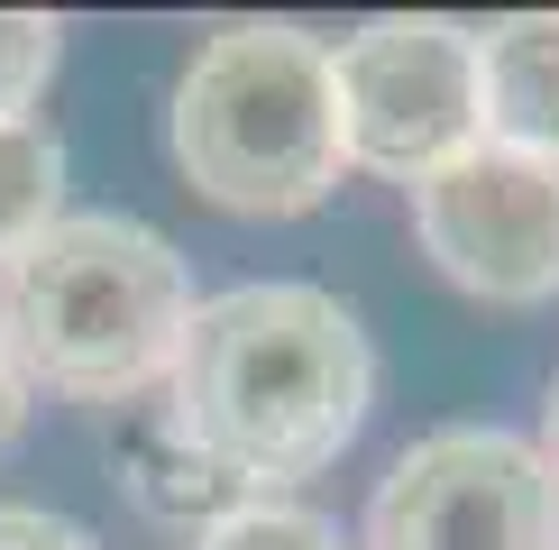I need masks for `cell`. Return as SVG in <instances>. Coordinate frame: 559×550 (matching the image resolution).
Masks as SVG:
<instances>
[{"mask_svg":"<svg viewBox=\"0 0 559 550\" xmlns=\"http://www.w3.org/2000/svg\"><path fill=\"white\" fill-rule=\"evenodd\" d=\"M377 395V349L358 312L321 285H229L193 303V331L156 385L175 431L221 458L248 495L321 477L358 441Z\"/></svg>","mask_w":559,"mask_h":550,"instance_id":"cell-1","label":"cell"},{"mask_svg":"<svg viewBox=\"0 0 559 550\" xmlns=\"http://www.w3.org/2000/svg\"><path fill=\"white\" fill-rule=\"evenodd\" d=\"M193 331L175 239L129 212H64L0 266V349L28 385L74 404H147Z\"/></svg>","mask_w":559,"mask_h":550,"instance_id":"cell-2","label":"cell"},{"mask_svg":"<svg viewBox=\"0 0 559 550\" xmlns=\"http://www.w3.org/2000/svg\"><path fill=\"white\" fill-rule=\"evenodd\" d=\"M175 166L202 202L239 220H294L340 183V101L331 46L285 19H239L202 37L175 83Z\"/></svg>","mask_w":559,"mask_h":550,"instance_id":"cell-3","label":"cell"},{"mask_svg":"<svg viewBox=\"0 0 559 550\" xmlns=\"http://www.w3.org/2000/svg\"><path fill=\"white\" fill-rule=\"evenodd\" d=\"M340 156L423 183L477 147V28L459 19H367L331 46Z\"/></svg>","mask_w":559,"mask_h":550,"instance_id":"cell-4","label":"cell"},{"mask_svg":"<svg viewBox=\"0 0 559 550\" xmlns=\"http://www.w3.org/2000/svg\"><path fill=\"white\" fill-rule=\"evenodd\" d=\"M367 550H559V487L532 441L450 422L377 477Z\"/></svg>","mask_w":559,"mask_h":550,"instance_id":"cell-5","label":"cell"},{"mask_svg":"<svg viewBox=\"0 0 559 550\" xmlns=\"http://www.w3.org/2000/svg\"><path fill=\"white\" fill-rule=\"evenodd\" d=\"M423 258L477 303H550L559 294V166L514 147L450 156L440 175L404 183Z\"/></svg>","mask_w":559,"mask_h":550,"instance_id":"cell-6","label":"cell"},{"mask_svg":"<svg viewBox=\"0 0 559 550\" xmlns=\"http://www.w3.org/2000/svg\"><path fill=\"white\" fill-rule=\"evenodd\" d=\"M477 138L559 166V10L477 28Z\"/></svg>","mask_w":559,"mask_h":550,"instance_id":"cell-7","label":"cell"},{"mask_svg":"<svg viewBox=\"0 0 559 550\" xmlns=\"http://www.w3.org/2000/svg\"><path fill=\"white\" fill-rule=\"evenodd\" d=\"M120 477H129V495L147 504L156 523H175V533H193V541L212 533L221 514H239V504H258V495L239 487V477L221 468V458H202L193 441H183L166 404H147V412L129 422V441H120Z\"/></svg>","mask_w":559,"mask_h":550,"instance_id":"cell-8","label":"cell"},{"mask_svg":"<svg viewBox=\"0 0 559 550\" xmlns=\"http://www.w3.org/2000/svg\"><path fill=\"white\" fill-rule=\"evenodd\" d=\"M64 220V138L46 120H0V266Z\"/></svg>","mask_w":559,"mask_h":550,"instance_id":"cell-9","label":"cell"},{"mask_svg":"<svg viewBox=\"0 0 559 550\" xmlns=\"http://www.w3.org/2000/svg\"><path fill=\"white\" fill-rule=\"evenodd\" d=\"M193 550H348V533H340L331 514H312V504L258 495V504H239V514H221Z\"/></svg>","mask_w":559,"mask_h":550,"instance_id":"cell-10","label":"cell"},{"mask_svg":"<svg viewBox=\"0 0 559 550\" xmlns=\"http://www.w3.org/2000/svg\"><path fill=\"white\" fill-rule=\"evenodd\" d=\"M56 56H64V28L46 10H0V120L37 110V92L56 83Z\"/></svg>","mask_w":559,"mask_h":550,"instance_id":"cell-11","label":"cell"},{"mask_svg":"<svg viewBox=\"0 0 559 550\" xmlns=\"http://www.w3.org/2000/svg\"><path fill=\"white\" fill-rule=\"evenodd\" d=\"M0 550H92V533L46 504H0Z\"/></svg>","mask_w":559,"mask_h":550,"instance_id":"cell-12","label":"cell"},{"mask_svg":"<svg viewBox=\"0 0 559 550\" xmlns=\"http://www.w3.org/2000/svg\"><path fill=\"white\" fill-rule=\"evenodd\" d=\"M19 422H28V376H19L10 349H0V450L19 441Z\"/></svg>","mask_w":559,"mask_h":550,"instance_id":"cell-13","label":"cell"},{"mask_svg":"<svg viewBox=\"0 0 559 550\" xmlns=\"http://www.w3.org/2000/svg\"><path fill=\"white\" fill-rule=\"evenodd\" d=\"M532 458H542L550 487H559V376H550V395H542V441H532Z\"/></svg>","mask_w":559,"mask_h":550,"instance_id":"cell-14","label":"cell"}]
</instances>
